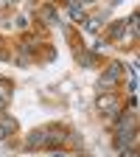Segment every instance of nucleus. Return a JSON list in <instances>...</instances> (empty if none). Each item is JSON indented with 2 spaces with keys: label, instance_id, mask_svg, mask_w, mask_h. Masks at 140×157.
Instances as JSON below:
<instances>
[{
  "label": "nucleus",
  "instance_id": "nucleus-2",
  "mask_svg": "<svg viewBox=\"0 0 140 157\" xmlns=\"http://www.w3.org/2000/svg\"><path fill=\"white\" fill-rule=\"evenodd\" d=\"M95 107H98V112H101V115H109V118H115L118 115V109H121V107H118V98L112 95V93H101V95H98V101H95Z\"/></svg>",
  "mask_w": 140,
  "mask_h": 157
},
{
  "label": "nucleus",
  "instance_id": "nucleus-1",
  "mask_svg": "<svg viewBox=\"0 0 140 157\" xmlns=\"http://www.w3.org/2000/svg\"><path fill=\"white\" fill-rule=\"evenodd\" d=\"M123 76V65L121 62H109V67L101 73V78H98V90H112L118 82H121Z\"/></svg>",
  "mask_w": 140,
  "mask_h": 157
},
{
  "label": "nucleus",
  "instance_id": "nucleus-12",
  "mask_svg": "<svg viewBox=\"0 0 140 157\" xmlns=\"http://www.w3.org/2000/svg\"><path fill=\"white\" fill-rule=\"evenodd\" d=\"M51 157H67V154H65V151H53Z\"/></svg>",
  "mask_w": 140,
  "mask_h": 157
},
{
  "label": "nucleus",
  "instance_id": "nucleus-13",
  "mask_svg": "<svg viewBox=\"0 0 140 157\" xmlns=\"http://www.w3.org/2000/svg\"><path fill=\"white\" fill-rule=\"evenodd\" d=\"M81 157H87V154H81Z\"/></svg>",
  "mask_w": 140,
  "mask_h": 157
},
{
  "label": "nucleus",
  "instance_id": "nucleus-4",
  "mask_svg": "<svg viewBox=\"0 0 140 157\" xmlns=\"http://www.w3.org/2000/svg\"><path fill=\"white\" fill-rule=\"evenodd\" d=\"M67 14H70L73 23H84V20H87V9H84V3H67Z\"/></svg>",
  "mask_w": 140,
  "mask_h": 157
},
{
  "label": "nucleus",
  "instance_id": "nucleus-8",
  "mask_svg": "<svg viewBox=\"0 0 140 157\" xmlns=\"http://www.w3.org/2000/svg\"><path fill=\"white\" fill-rule=\"evenodd\" d=\"M42 20H45L48 25H56V23H59V17H56L53 6H42Z\"/></svg>",
  "mask_w": 140,
  "mask_h": 157
},
{
  "label": "nucleus",
  "instance_id": "nucleus-10",
  "mask_svg": "<svg viewBox=\"0 0 140 157\" xmlns=\"http://www.w3.org/2000/svg\"><path fill=\"white\" fill-rule=\"evenodd\" d=\"M121 157H137V149H129V151H121Z\"/></svg>",
  "mask_w": 140,
  "mask_h": 157
},
{
  "label": "nucleus",
  "instance_id": "nucleus-7",
  "mask_svg": "<svg viewBox=\"0 0 140 157\" xmlns=\"http://www.w3.org/2000/svg\"><path fill=\"white\" fill-rule=\"evenodd\" d=\"M17 129V121H11V118H3L0 121V140H6V137Z\"/></svg>",
  "mask_w": 140,
  "mask_h": 157
},
{
  "label": "nucleus",
  "instance_id": "nucleus-9",
  "mask_svg": "<svg viewBox=\"0 0 140 157\" xmlns=\"http://www.w3.org/2000/svg\"><path fill=\"white\" fill-rule=\"evenodd\" d=\"M78 62H81L84 67H93V65H95V56H93V53H78Z\"/></svg>",
  "mask_w": 140,
  "mask_h": 157
},
{
  "label": "nucleus",
  "instance_id": "nucleus-11",
  "mask_svg": "<svg viewBox=\"0 0 140 157\" xmlns=\"http://www.w3.org/2000/svg\"><path fill=\"white\" fill-rule=\"evenodd\" d=\"M3 104H6V93L0 90V107H3Z\"/></svg>",
  "mask_w": 140,
  "mask_h": 157
},
{
  "label": "nucleus",
  "instance_id": "nucleus-3",
  "mask_svg": "<svg viewBox=\"0 0 140 157\" xmlns=\"http://www.w3.org/2000/svg\"><path fill=\"white\" fill-rule=\"evenodd\" d=\"M101 28H104V14H87V20H84V31L98 34Z\"/></svg>",
  "mask_w": 140,
  "mask_h": 157
},
{
  "label": "nucleus",
  "instance_id": "nucleus-5",
  "mask_svg": "<svg viewBox=\"0 0 140 157\" xmlns=\"http://www.w3.org/2000/svg\"><path fill=\"white\" fill-rule=\"evenodd\" d=\"M25 146H28V149H36V146H42V149H45V132H39V129L31 132V135H28V140H25Z\"/></svg>",
  "mask_w": 140,
  "mask_h": 157
},
{
  "label": "nucleus",
  "instance_id": "nucleus-6",
  "mask_svg": "<svg viewBox=\"0 0 140 157\" xmlns=\"http://www.w3.org/2000/svg\"><path fill=\"white\" fill-rule=\"evenodd\" d=\"M109 36H112V39H126V36H129L126 23H115V25H109Z\"/></svg>",
  "mask_w": 140,
  "mask_h": 157
}]
</instances>
